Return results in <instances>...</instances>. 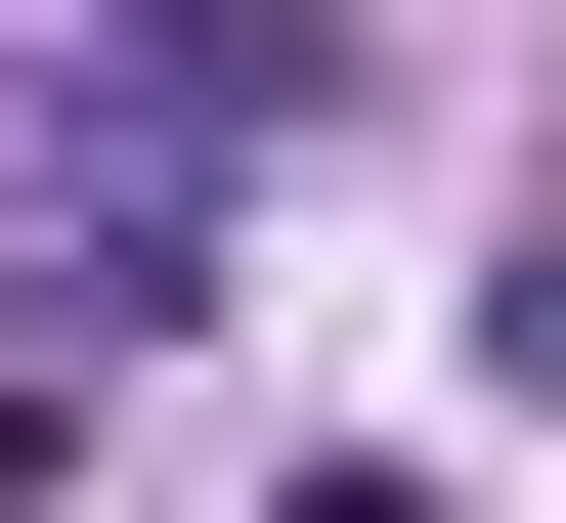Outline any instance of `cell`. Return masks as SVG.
<instances>
[{
    "label": "cell",
    "instance_id": "cell-1",
    "mask_svg": "<svg viewBox=\"0 0 566 523\" xmlns=\"http://www.w3.org/2000/svg\"><path fill=\"white\" fill-rule=\"evenodd\" d=\"M349 132V0H87L44 87H0V219H44V349H132V305H218V219Z\"/></svg>",
    "mask_w": 566,
    "mask_h": 523
},
{
    "label": "cell",
    "instance_id": "cell-2",
    "mask_svg": "<svg viewBox=\"0 0 566 523\" xmlns=\"http://www.w3.org/2000/svg\"><path fill=\"white\" fill-rule=\"evenodd\" d=\"M480 393H523V437H566V219H523V262H480Z\"/></svg>",
    "mask_w": 566,
    "mask_h": 523
}]
</instances>
